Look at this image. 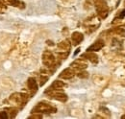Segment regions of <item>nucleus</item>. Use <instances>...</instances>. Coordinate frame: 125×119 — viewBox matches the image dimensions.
<instances>
[{
  "label": "nucleus",
  "mask_w": 125,
  "mask_h": 119,
  "mask_svg": "<svg viewBox=\"0 0 125 119\" xmlns=\"http://www.w3.org/2000/svg\"><path fill=\"white\" fill-rule=\"evenodd\" d=\"M103 42L101 41L100 42V44H98V42H95L93 46H91L90 48H88V51H96V50H99V49H101L102 47H103Z\"/></svg>",
  "instance_id": "f257e3e1"
},
{
  "label": "nucleus",
  "mask_w": 125,
  "mask_h": 119,
  "mask_svg": "<svg viewBox=\"0 0 125 119\" xmlns=\"http://www.w3.org/2000/svg\"><path fill=\"white\" fill-rule=\"evenodd\" d=\"M28 85H29V88H30V89H37V85H36V81H35L34 79H29V83H28Z\"/></svg>",
  "instance_id": "f03ea898"
},
{
  "label": "nucleus",
  "mask_w": 125,
  "mask_h": 119,
  "mask_svg": "<svg viewBox=\"0 0 125 119\" xmlns=\"http://www.w3.org/2000/svg\"><path fill=\"white\" fill-rule=\"evenodd\" d=\"M120 17H125V9L121 12V14H120Z\"/></svg>",
  "instance_id": "7ed1b4c3"
},
{
  "label": "nucleus",
  "mask_w": 125,
  "mask_h": 119,
  "mask_svg": "<svg viewBox=\"0 0 125 119\" xmlns=\"http://www.w3.org/2000/svg\"><path fill=\"white\" fill-rule=\"evenodd\" d=\"M79 51H80V49H79V48H78V49H77V50L75 51V53H74V55H77V54H78V53H79Z\"/></svg>",
  "instance_id": "20e7f679"
}]
</instances>
